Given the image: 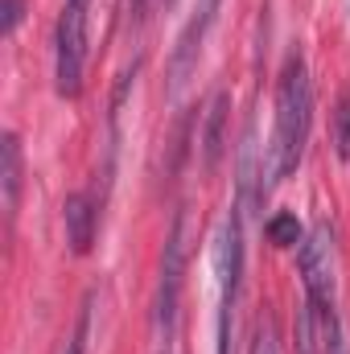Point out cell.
Masks as SVG:
<instances>
[{"instance_id":"11","label":"cell","mask_w":350,"mask_h":354,"mask_svg":"<svg viewBox=\"0 0 350 354\" xmlns=\"http://www.w3.org/2000/svg\"><path fill=\"white\" fill-rule=\"evenodd\" d=\"M334 149L342 161H350V91L338 95V107H334Z\"/></svg>"},{"instance_id":"10","label":"cell","mask_w":350,"mask_h":354,"mask_svg":"<svg viewBox=\"0 0 350 354\" xmlns=\"http://www.w3.org/2000/svg\"><path fill=\"white\" fill-rule=\"evenodd\" d=\"M264 231H268V239H272L276 248H293V243H301V239H305V231H301L297 214H272Z\"/></svg>"},{"instance_id":"1","label":"cell","mask_w":350,"mask_h":354,"mask_svg":"<svg viewBox=\"0 0 350 354\" xmlns=\"http://www.w3.org/2000/svg\"><path fill=\"white\" fill-rule=\"evenodd\" d=\"M309 120H313L309 75H305L301 54H288V62L280 71V87H276V128H272V145H268V189L301 165L305 145H309Z\"/></svg>"},{"instance_id":"13","label":"cell","mask_w":350,"mask_h":354,"mask_svg":"<svg viewBox=\"0 0 350 354\" xmlns=\"http://www.w3.org/2000/svg\"><path fill=\"white\" fill-rule=\"evenodd\" d=\"M21 12H25V0H4V21H0V33H4V37H8V33L17 29Z\"/></svg>"},{"instance_id":"2","label":"cell","mask_w":350,"mask_h":354,"mask_svg":"<svg viewBox=\"0 0 350 354\" xmlns=\"http://www.w3.org/2000/svg\"><path fill=\"white\" fill-rule=\"evenodd\" d=\"M214 264H219V354H231V317H235L239 276H243V218H239V210H231L223 218Z\"/></svg>"},{"instance_id":"4","label":"cell","mask_w":350,"mask_h":354,"mask_svg":"<svg viewBox=\"0 0 350 354\" xmlns=\"http://www.w3.org/2000/svg\"><path fill=\"white\" fill-rule=\"evenodd\" d=\"M301 280H305V301L317 309H334V235L326 223H317L297 252Z\"/></svg>"},{"instance_id":"6","label":"cell","mask_w":350,"mask_h":354,"mask_svg":"<svg viewBox=\"0 0 350 354\" xmlns=\"http://www.w3.org/2000/svg\"><path fill=\"white\" fill-rule=\"evenodd\" d=\"M219 4L223 0H198L194 4V17L185 21V29H181V37H177V50H174V62H169V83L174 91L190 79V71L198 66V54H202V37H206V29L214 25V12H219Z\"/></svg>"},{"instance_id":"3","label":"cell","mask_w":350,"mask_h":354,"mask_svg":"<svg viewBox=\"0 0 350 354\" xmlns=\"http://www.w3.org/2000/svg\"><path fill=\"white\" fill-rule=\"evenodd\" d=\"M83 62H87V0H66L54 33V79L58 95L83 91Z\"/></svg>"},{"instance_id":"7","label":"cell","mask_w":350,"mask_h":354,"mask_svg":"<svg viewBox=\"0 0 350 354\" xmlns=\"http://www.w3.org/2000/svg\"><path fill=\"white\" fill-rule=\"evenodd\" d=\"M227 107H231V95L214 91L206 107V128H202V169L206 174L223 161V149H227Z\"/></svg>"},{"instance_id":"5","label":"cell","mask_w":350,"mask_h":354,"mask_svg":"<svg viewBox=\"0 0 350 354\" xmlns=\"http://www.w3.org/2000/svg\"><path fill=\"white\" fill-rule=\"evenodd\" d=\"M181 264H185V218L177 214L174 231L165 239V256H161V288H157V330H161V338L174 334L177 292H181Z\"/></svg>"},{"instance_id":"8","label":"cell","mask_w":350,"mask_h":354,"mask_svg":"<svg viewBox=\"0 0 350 354\" xmlns=\"http://www.w3.org/2000/svg\"><path fill=\"white\" fill-rule=\"evenodd\" d=\"M62 218H66V243L75 256H87L91 243H95V202L91 194H71L66 206H62Z\"/></svg>"},{"instance_id":"12","label":"cell","mask_w":350,"mask_h":354,"mask_svg":"<svg viewBox=\"0 0 350 354\" xmlns=\"http://www.w3.org/2000/svg\"><path fill=\"white\" fill-rule=\"evenodd\" d=\"M87 330H91V309H83V317H79V326H75V338H71L66 354H83L87 351Z\"/></svg>"},{"instance_id":"9","label":"cell","mask_w":350,"mask_h":354,"mask_svg":"<svg viewBox=\"0 0 350 354\" xmlns=\"http://www.w3.org/2000/svg\"><path fill=\"white\" fill-rule=\"evenodd\" d=\"M0 185H4V210L12 214L17 210V198H21V140L8 132L4 145H0Z\"/></svg>"}]
</instances>
